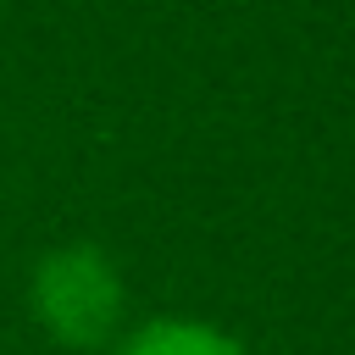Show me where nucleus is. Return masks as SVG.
Segmentation results:
<instances>
[{
  "label": "nucleus",
  "instance_id": "obj_2",
  "mask_svg": "<svg viewBox=\"0 0 355 355\" xmlns=\"http://www.w3.org/2000/svg\"><path fill=\"white\" fill-rule=\"evenodd\" d=\"M100 355H250L239 333H227L222 322L205 316H144L133 327H122Z\"/></svg>",
  "mask_w": 355,
  "mask_h": 355
},
{
  "label": "nucleus",
  "instance_id": "obj_1",
  "mask_svg": "<svg viewBox=\"0 0 355 355\" xmlns=\"http://www.w3.org/2000/svg\"><path fill=\"white\" fill-rule=\"evenodd\" d=\"M28 316L55 349L100 355L128 327V283L100 244H50L28 272Z\"/></svg>",
  "mask_w": 355,
  "mask_h": 355
}]
</instances>
